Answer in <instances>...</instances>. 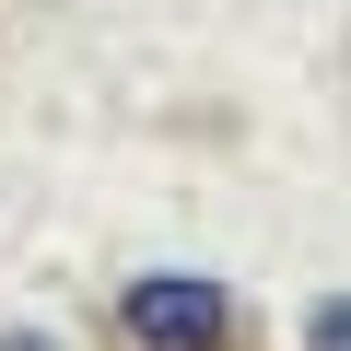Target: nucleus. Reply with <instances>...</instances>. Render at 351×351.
I'll return each instance as SVG.
<instances>
[{
    "instance_id": "nucleus-2",
    "label": "nucleus",
    "mask_w": 351,
    "mask_h": 351,
    "mask_svg": "<svg viewBox=\"0 0 351 351\" xmlns=\"http://www.w3.org/2000/svg\"><path fill=\"white\" fill-rule=\"evenodd\" d=\"M304 351H351V293H339V304H316V316H304Z\"/></svg>"
},
{
    "instance_id": "nucleus-3",
    "label": "nucleus",
    "mask_w": 351,
    "mask_h": 351,
    "mask_svg": "<svg viewBox=\"0 0 351 351\" xmlns=\"http://www.w3.org/2000/svg\"><path fill=\"white\" fill-rule=\"evenodd\" d=\"M0 351H59V339L47 328H0Z\"/></svg>"
},
{
    "instance_id": "nucleus-1",
    "label": "nucleus",
    "mask_w": 351,
    "mask_h": 351,
    "mask_svg": "<svg viewBox=\"0 0 351 351\" xmlns=\"http://www.w3.org/2000/svg\"><path fill=\"white\" fill-rule=\"evenodd\" d=\"M117 328H129V351H234L246 304L211 269H141V281H117Z\"/></svg>"
}]
</instances>
